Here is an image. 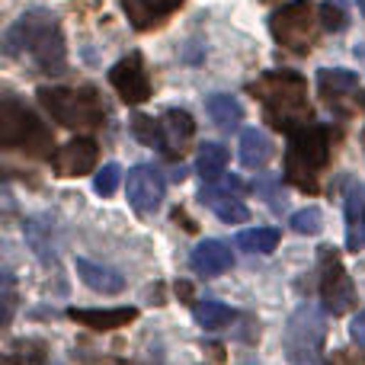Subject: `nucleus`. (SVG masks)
Segmentation results:
<instances>
[{
    "mask_svg": "<svg viewBox=\"0 0 365 365\" xmlns=\"http://www.w3.org/2000/svg\"><path fill=\"white\" fill-rule=\"evenodd\" d=\"M250 93L263 103L266 122L279 132L298 135L302 128H311V103L308 83L295 71H269L259 81L250 83Z\"/></svg>",
    "mask_w": 365,
    "mask_h": 365,
    "instance_id": "1",
    "label": "nucleus"
},
{
    "mask_svg": "<svg viewBox=\"0 0 365 365\" xmlns=\"http://www.w3.org/2000/svg\"><path fill=\"white\" fill-rule=\"evenodd\" d=\"M4 51L10 58H32V61L38 64V71H45V74H61L64 64H68L61 26L45 10L23 13V16L6 29Z\"/></svg>",
    "mask_w": 365,
    "mask_h": 365,
    "instance_id": "2",
    "label": "nucleus"
},
{
    "mask_svg": "<svg viewBox=\"0 0 365 365\" xmlns=\"http://www.w3.org/2000/svg\"><path fill=\"white\" fill-rule=\"evenodd\" d=\"M330 164V128L311 125L289 138L285 151V180L302 192H321V173Z\"/></svg>",
    "mask_w": 365,
    "mask_h": 365,
    "instance_id": "3",
    "label": "nucleus"
},
{
    "mask_svg": "<svg viewBox=\"0 0 365 365\" xmlns=\"http://www.w3.org/2000/svg\"><path fill=\"white\" fill-rule=\"evenodd\" d=\"M38 103L64 128H96L106 119L103 100L93 87H42Z\"/></svg>",
    "mask_w": 365,
    "mask_h": 365,
    "instance_id": "4",
    "label": "nucleus"
},
{
    "mask_svg": "<svg viewBox=\"0 0 365 365\" xmlns=\"http://www.w3.org/2000/svg\"><path fill=\"white\" fill-rule=\"evenodd\" d=\"M0 145L6 151H23L29 158H55L51 132L16 100H4L0 106Z\"/></svg>",
    "mask_w": 365,
    "mask_h": 365,
    "instance_id": "5",
    "label": "nucleus"
},
{
    "mask_svg": "<svg viewBox=\"0 0 365 365\" xmlns=\"http://www.w3.org/2000/svg\"><path fill=\"white\" fill-rule=\"evenodd\" d=\"M269 29H272V38H276L282 48L295 51V55H308L317 42V32L324 29L321 10H317L311 0H292L282 10L272 13Z\"/></svg>",
    "mask_w": 365,
    "mask_h": 365,
    "instance_id": "6",
    "label": "nucleus"
},
{
    "mask_svg": "<svg viewBox=\"0 0 365 365\" xmlns=\"http://www.w3.org/2000/svg\"><path fill=\"white\" fill-rule=\"evenodd\" d=\"M324 314L311 304L298 308L289 321V330H285V353H289L292 362L304 365L311 362L324 346Z\"/></svg>",
    "mask_w": 365,
    "mask_h": 365,
    "instance_id": "7",
    "label": "nucleus"
},
{
    "mask_svg": "<svg viewBox=\"0 0 365 365\" xmlns=\"http://www.w3.org/2000/svg\"><path fill=\"white\" fill-rule=\"evenodd\" d=\"M321 298H324V308L334 317L346 314L356 304L353 279L346 276V269L340 263V253L334 247H321Z\"/></svg>",
    "mask_w": 365,
    "mask_h": 365,
    "instance_id": "8",
    "label": "nucleus"
},
{
    "mask_svg": "<svg viewBox=\"0 0 365 365\" xmlns=\"http://www.w3.org/2000/svg\"><path fill=\"white\" fill-rule=\"evenodd\" d=\"M317 87H321V96L327 100L330 109H336L340 115H349L356 106L362 103L359 93V74L346 68H324L317 74Z\"/></svg>",
    "mask_w": 365,
    "mask_h": 365,
    "instance_id": "9",
    "label": "nucleus"
},
{
    "mask_svg": "<svg viewBox=\"0 0 365 365\" xmlns=\"http://www.w3.org/2000/svg\"><path fill=\"white\" fill-rule=\"evenodd\" d=\"M164 192H167V182L160 177L158 167H132L128 170V182H125V199L128 205L135 208L138 215H154L164 202Z\"/></svg>",
    "mask_w": 365,
    "mask_h": 365,
    "instance_id": "10",
    "label": "nucleus"
},
{
    "mask_svg": "<svg viewBox=\"0 0 365 365\" xmlns=\"http://www.w3.org/2000/svg\"><path fill=\"white\" fill-rule=\"evenodd\" d=\"M109 83H113L115 93H119L128 106H141V103L151 100V81H148L145 61H141L138 51L128 55V58H122L119 64H113V71H109Z\"/></svg>",
    "mask_w": 365,
    "mask_h": 365,
    "instance_id": "11",
    "label": "nucleus"
},
{
    "mask_svg": "<svg viewBox=\"0 0 365 365\" xmlns=\"http://www.w3.org/2000/svg\"><path fill=\"white\" fill-rule=\"evenodd\" d=\"M96 160H100L96 141L93 138H74L55 151L51 170H55V177H87V173L96 170Z\"/></svg>",
    "mask_w": 365,
    "mask_h": 365,
    "instance_id": "12",
    "label": "nucleus"
},
{
    "mask_svg": "<svg viewBox=\"0 0 365 365\" xmlns=\"http://www.w3.org/2000/svg\"><path fill=\"white\" fill-rule=\"evenodd\" d=\"M160 125H164V148L160 151L167 158H182L186 154V145L192 141L195 135V122L186 109H167L160 115Z\"/></svg>",
    "mask_w": 365,
    "mask_h": 365,
    "instance_id": "13",
    "label": "nucleus"
},
{
    "mask_svg": "<svg viewBox=\"0 0 365 365\" xmlns=\"http://www.w3.org/2000/svg\"><path fill=\"white\" fill-rule=\"evenodd\" d=\"M68 317L81 327H90V330H119V327H128V324L138 317L135 308H71Z\"/></svg>",
    "mask_w": 365,
    "mask_h": 365,
    "instance_id": "14",
    "label": "nucleus"
},
{
    "mask_svg": "<svg viewBox=\"0 0 365 365\" xmlns=\"http://www.w3.org/2000/svg\"><path fill=\"white\" fill-rule=\"evenodd\" d=\"M189 263H192V269L199 272V276L215 279V276H221V272H227L234 266V253H231V247H227L225 240L208 237L192 250Z\"/></svg>",
    "mask_w": 365,
    "mask_h": 365,
    "instance_id": "15",
    "label": "nucleus"
},
{
    "mask_svg": "<svg viewBox=\"0 0 365 365\" xmlns=\"http://www.w3.org/2000/svg\"><path fill=\"white\" fill-rule=\"evenodd\" d=\"M182 4H186V0H122V6H125L132 26L141 29V32L160 26L170 13H177Z\"/></svg>",
    "mask_w": 365,
    "mask_h": 365,
    "instance_id": "16",
    "label": "nucleus"
},
{
    "mask_svg": "<svg viewBox=\"0 0 365 365\" xmlns=\"http://www.w3.org/2000/svg\"><path fill=\"white\" fill-rule=\"evenodd\" d=\"M74 269H77V276H81V282L87 285V289L100 292V295H119V292L125 289V279H122L119 272L109 269V266L93 263V259H87V257H77Z\"/></svg>",
    "mask_w": 365,
    "mask_h": 365,
    "instance_id": "17",
    "label": "nucleus"
},
{
    "mask_svg": "<svg viewBox=\"0 0 365 365\" xmlns=\"http://www.w3.org/2000/svg\"><path fill=\"white\" fill-rule=\"evenodd\" d=\"M202 205H208L215 215H218L225 225H244L247 218H250V212H247V205L237 199V195H231L227 189H218V186H205L202 189Z\"/></svg>",
    "mask_w": 365,
    "mask_h": 365,
    "instance_id": "18",
    "label": "nucleus"
},
{
    "mask_svg": "<svg viewBox=\"0 0 365 365\" xmlns=\"http://www.w3.org/2000/svg\"><path fill=\"white\" fill-rule=\"evenodd\" d=\"M272 154H276V145H272L269 135L259 132V128H244V135H240V164L247 170H263L272 160Z\"/></svg>",
    "mask_w": 365,
    "mask_h": 365,
    "instance_id": "19",
    "label": "nucleus"
},
{
    "mask_svg": "<svg viewBox=\"0 0 365 365\" xmlns=\"http://www.w3.org/2000/svg\"><path fill=\"white\" fill-rule=\"evenodd\" d=\"M205 113L212 115V122L225 132H234V128L244 122V106L237 103V96L231 93H215L205 100Z\"/></svg>",
    "mask_w": 365,
    "mask_h": 365,
    "instance_id": "20",
    "label": "nucleus"
},
{
    "mask_svg": "<svg viewBox=\"0 0 365 365\" xmlns=\"http://www.w3.org/2000/svg\"><path fill=\"white\" fill-rule=\"evenodd\" d=\"M225 167H227V148L218 145V141H205L199 145V154H195V173L212 186L215 180L225 177Z\"/></svg>",
    "mask_w": 365,
    "mask_h": 365,
    "instance_id": "21",
    "label": "nucleus"
},
{
    "mask_svg": "<svg viewBox=\"0 0 365 365\" xmlns=\"http://www.w3.org/2000/svg\"><path fill=\"white\" fill-rule=\"evenodd\" d=\"M362 218H365V186H353L346 192V244L349 250H359L362 240Z\"/></svg>",
    "mask_w": 365,
    "mask_h": 365,
    "instance_id": "22",
    "label": "nucleus"
},
{
    "mask_svg": "<svg viewBox=\"0 0 365 365\" xmlns=\"http://www.w3.org/2000/svg\"><path fill=\"white\" fill-rule=\"evenodd\" d=\"M237 247L247 253H272L279 247V231L276 227H250V231H240Z\"/></svg>",
    "mask_w": 365,
    "mask_h": 365,
    "instance_id": "23",
    "label": "nucleus"
},
{
    "mask_svg": "<svg viewBox=\"0 0 365 365\" xmlns=\"http://www.w3.org/2000/svg\"><path fill=\"white\" fill-rule=\"evenodd\" d=\"M234 321V311L221 302H199L195 304V324L202 330H221Z\"/></svg>",
    "mask_w": 365,
    "mask_h": 365,
    "instance_id": "24",
    "label": "nucleus"
},
{
    "mask_svg": "<svg viewBox=\"0 0 365 365\" xmlns=\"http://www.w3.org/2000/svg\"><path fill=\"white\" fill-rule=\"evenodd\" d=\"M289 225H292V231H295V234L317 237V234L324 231V212H321V208H314V205H308V208H302V212L292 215Z\"/></svg>",
    "mask_w": 365,
    "mask_h": 365,
    "instance_id": "25",
    "label": "nucleus"
},
{
    "mask_svg": "<svg viewBox=\"0 0 365 365\" xmlns=\"http://www.w3.org/2000/svg\"><path fill=\"white\" fill-rule=\"evenodd\" d=\"M132 132H135V138H141L145 145H151V148H164V125H160V119L135 115Z\"/></svg>",
    "mask_w": 365,
    "mask_h": 365,
    "instance_id": "26",
    "label": "nucleus"
},
{
    "mask_svg": "<svg viewBox=\"0 0 365 365\" xmlns=\"http://www.w3.org/2000/svg\"><path fill=\"white\" fill-rule=\"evenodd\" d=\"M119 177H122L119 164H103L100 170H96V177H93V189L100 195H113L115 189H119Z\"/></svg>",
    "mask_w": 365,
    "mask_h": 365,
    "instance_id": "27",
    "label": "nucleus"
},
{
    "mask_svg": "<svg viewBox=\"0 0 365 365\" xmlns=\"http://www.w3.org/2000/svg\"><path fill=\"white\" fill-rule=\"evenodd\" d=\"M317 10H321V26L324 29H330V32L346 29V10H343L340 4H324V6H317Z\"/></svg>",
    "mask_w": 365,
    "mask_h": 365,
    "instance_id": "28",
    "label": "nucleus"
},
{
    "mask_svg": "<svg viewBox=\"0 0 365 365\" xmlns=\"http://www.w3.org/2000/svg\"><path fill=\"white\" fill-rule=\"evenodd\" d=\"M327 365H365V356L356 353V349H336Z\"/></svg>",
    "mask_w": 365,
    "mask_h": 365,
    "instance_id": "29",
    "label": "nucleus"
},
{
    "mask_svg": "<svg viewBox=\"0 0 365 365\" xmlns=\"http://www.w3.org/2000/svg\"><path fill=\"white\" fill-rule=\"evenodd\" d=\"M349 336H353L359 346H365V311H359V314L353 317V324H349Z\"/></svg>",
    "mask_w": 365,
    "mask_h": 365,
    "instance_id": "30",
    "label": "nucleus"
},
{
    "mask_svg": "<svg viewBox=\"0 0 365 365\" xmlns=\"http://www.w3.org/2000/svg\"><path fill=\"white\" fill-rule=\"evenodd\" d=\"M177 295L182 298V302H192V285H189V282H177Z\"/></svg>",
    "mask_w": 365,
    "mask_h": 365,
    "instance_id": "31",
    "label": "nucleus"
},
{
    "mask_svg": "<svg viewBox=\"0 0 365 365\" xmlns=\"http://www.w3.org/2000/svg\"><path fill=\"white\" fill-rule=\"evenodd\" d=\"M173 218H177V221H182V227H186V231H195V225H192V221L186 218V215L180 212V208H177V212H173Z\"/></svg>",
    "mask_w": 365,
    "mask_h": 365,
    "instance_id": "32",
    "label": "nucleus"
},
{
    "mask_svg": "<svg viewBox=\"0 0 365 365\" xmlns=\"http://www.w3.org/2000/svg\"><path fill=\"white\" fill-rule=\"evenodd\" d=\"M336 4H340V6H346V4H356V0H336Z\"/></svg>",
    "mask_w": 365,
    "mask_h": 365,
    "instance_id": "33",
    "label": "nucleus"
},
{
    "mask_svg": "<svg viewBox=\"0 0 365 365\" xmlns=\"http://www.w3.org/2000/svg\"><path fill=\"white\" fill-rule=\"evenodd\" d=\"M362 240H365V218H362Z\"/></svg>",
    "mask_w": 365,
    "mask_h": 365,
    "instance_id": "34",
    "label": "nucleus"
},
{
    "mask_svg": "<svg viewBox=\"0 0 365 365\" xmlns=\"http://www.w3.org/2000/svg\"><path fill=\"white\" fill-rule=\"evenodd\" d=\"M359 6H362V13H365V0H359Z\"/></svg>",
    "mask_w": 365,
    "mask_h": 365,
    "instance_id": "35",
    "label": "nucleus"
},
{
    "mask_svg": "<svg viewBox=\"0 0 365 365\" xmlns=\"http://www.w3.org/2000/svg\"><path fill=\"white\" fill-rule=\"evenodd\" d=\"M259 4H269V0H259Z\"/></svg>",
    "mask_w": 365,
    "mask_h": 365,
    "instance_id": "36",
    "label": "nucleus"
}]
</instances>
